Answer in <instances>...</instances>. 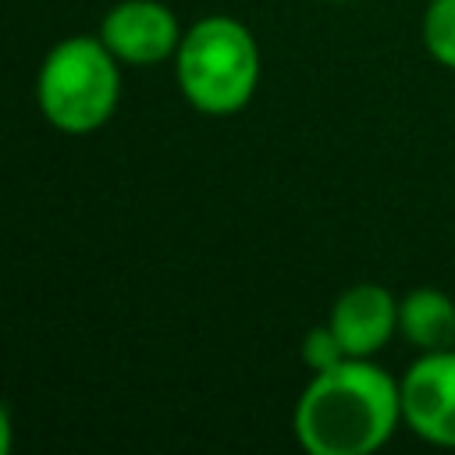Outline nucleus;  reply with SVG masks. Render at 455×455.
Listing matches in <instances>:
<instances>
[{"label": "nucleus", "instance_id": "obj_1", "mask_svg": "<svg viewBox=\"0 0 455 455\" xmlns=\"http://www.w3.org/2000/svg\"><path fill=\"white\" fill-rule=\"evenodd\" d=\"M291 427L309 455H370L402 427L398 377L373 359L348 355L309 377Z\"/></svg>", "mask_w": 455, "mask_h": 455}, {"label": "nucleus", "instance_id": "obj_2", "mask_svg": "<svg viewBox=\"0 0 455 455\" xmlns=\"http://www.w3.org/2000/svg\"><path fill=\"white\" fill-rule=\"evenodd\" d=\"M259 43L245 21L206 14L181 32L174 50L178 89L206 117H228L249 107L259 85Z\"/></svg>", "mask_w": 455, "mask_h": 455}, {"label": "nucleus", "instance_id": "obj_3", "mask_svg": "<svg viewBox=\"0 0 455 455\" xmlns=\"http://www.w3.org/2000/svg\"><path fill=\"white\" fill-rule=\"evenodd\" d=\"M121 100V60L100 36H68L53 43L36 75V103L46 124L68 135L103 128Z\"/></svg>", "mask_w": 455, "mask_h": 455}, {"label": "nucleus", "instance_id": "obj_4", "mask_svg": "<svg viewBox=\"0 0 455 455\" xmlns=\"http://www.w3.org/2000/svg\"><path fill=\"white\" fill-rule=\"evenodd\" d=\"M402 423L427 444L455 448V348L419 352L398 377Z\"/></svg>", "mask_w": 455, "mask_h": 455}, {"label": "nucleus", "instance_id": "obj_5", "mask_svg": "<svg viewBox=\"0 0 455 455\" xmlns=\"http://www.w3.org/2000/svg\"><path fill=\"white\" fill-rule=\"evenodd\" d=\"M178 14L160 0H121L114 4L100 21L103 46L128 68H156L164 60H174V50L181 43Z\"/></svg>", "mask_w": 455, "mask_h": 455}, {"label": "nucleus", "instance_id": "obj_6", "mask_svg": "<svg viewBox=\"0 0 455 455\" xmlns=\"http://www.w3.org/2000/svg\"><path fill=\"white\" fill-rule=\"evenodd\" d=\"M327 327L341 341L345 355L373 359L398 334V299L391 288H384L377 281L348 284L334 299V306L327 313Z\"/></svg>", "mask_w": 455, "mask_h": 455}, {"label": "nucleus", "instance_id": "obj_7", "mask_svg": "<svg viewBox=\"0 0 455 455\" xmlns=\"http://www.w3.org/2000/svg\"><path fill=\"white\" fill-rule=\"evenodd\" d=\"M398 334L416 352L455 348V302L441 288H412L398 299Z\"/></svg>", "mask_w": 455, "mask_h": 455}, {"label": "nucleus", "instance_id": "obj_8", "mask_svg": "<svg viewBox=\"0 0 455 455\" xmlns=\"http://www.w3.org/2000/svg\"><path fill=\"white\" fill-rule=\"evenodd\" d=\"M423 50L434 64L455 71V0H430L423 11Z\"/></svg>", "mask_w": 455, "mask_h": 455}, {"label": "nucleus", "instance_id": "obj_9", "mask_svg": "<svg viewBox=\"0 0 455 455\" xmlns=\"http://www.w3.org/2000/svg\"><path fill=\"white\" fill-rule=\"evenodd\" d=\"M299 355H302V363H306V370H309V373H320V370H327V366H334V363L348 359V355H345V348H341V341L334 338V331H331L327 323H320V327L306 331Z\"/></svg>", "mask_w": 455, "mask_h": 455}, {"label": "nucleus", "instance_id": "obj_10", "mask_svg": "<svg viewBox=\"0 0 455 455\" xmlns=\"http://www.w3.org/2000/svg\"><path fill=\"white\" fill-rule=\"evenodd\" d=\"M14 448V423H11V412L0 405V455H7Z\"/></svg>", "mask_w": 455, "mask_h": 455}, {"label": "nucleus", "instance_id": "obj_11", "mask_svg": "<svg viewBox=\"0 0 455 455\" xmlns=\"http://www.w3.org/2000/svg\"><path fill=\"white\" fill-rule=\"evenodd\" d=\"M334 4H352V0H334Z\"/></svg>", "mask_w": 455, "mask_h": 455}]
</instances>
